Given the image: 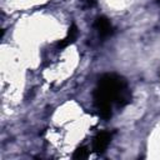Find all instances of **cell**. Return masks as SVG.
I'll return each mask as SVG.
<instances>
[{
	"mask_svg": "<svg viewBox=\"0 0 160 160\" xmlns=\"http://www.w3.org/2000/svg\"><path fill=\"white\" fill-rule=\"evenodd\" d=\"M130 101L131 92L122 76L116 74H105L100 78L98 88L94 91V102L101 118H111V108L114 102L122 108Z\"/></svg>",
	"mask_w": 160,
	"mask_h": 160,
	"instance_id": "obj_1",
	"label": "cell"
},
{
	"mask_svg": "<svg viewBox=\"0 0 160 160\" xmlns=\"http://www.w3.org/2000/svg\"><path fill=\"white\" fill-rule=\"evenodd\" d=\"M111 141V132L109 131H101L98 132L92 141V150L95 152H104L108 148V145Z\"/></svg>",
	"mask_w": 160,
	"mask_h": 160,
	"instance_id": "obj_2",
	"label": "cell"
},
{
	"mask_svg": "<svg viewBox=\"0 0 160 160\" xmlns=\"http://www.w3.org/2000/svg\"><path fill=\"white\" fill-rule=\"evenodd\" d=\"M94 28L98 30L99 36H101V38H108V36H110V35L112 34V31H114L111 22H110L105 16L98 18V19L95 20V22H94Z\"/></svg>",
	"mask_w": 160,
	"mask_h": 160,
	"instance_id": "obj_3",
	"label": "cell"
},
{
	"mask_svg": "<svg viewBox=\"0 0 160 160\" xmlns=\"http://www.w3.org/2000/svg\"><path fill=\"white\" fill-rule=\"evenodd\" d=\"M76 36H78V26H76L75 24H72V25L69 28V31H68L66 38H64L62 40H60V41L58 42V48H59V49H64V48H66L68 45L72 44V42L75 41Z\"/></svg>",
	"mask_w": 160,
	"mask_h": 160,
	"instance_id": "obj_4",
	"label": "cell"
},
{
	"mask_svg": "<svg viewBox=\"0 0 160 160\" xmlns=\"http://www.w3.org/2000/svg\"><path fill=\"white\" fill-rule=\"evenodd\" d=\"M89 155V151H88V148L86 146H80L78 148L74 154H72V158L74 159H86Z\"/></svg>",
	"mask_w": 160,
	"mask_h": 160,
	"instance_id": "obj_5",
	"label": "cell"
},
{
	"mask_svg": "<svg viewBox=\"0 0 160 160\" xmlns=\"http://www.w3.org/2000/svg\"><path fill=\"white\" fill-rule=\"evenodd\" d=\"M158 1H159V2H160V0H158Z\"/></svg>",
	"mask_w": 160,
	"mask_h": 160,
	"instance_id": "obj_6",
	"label": "cell"
}]
</instances>
